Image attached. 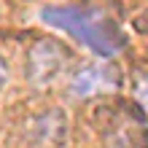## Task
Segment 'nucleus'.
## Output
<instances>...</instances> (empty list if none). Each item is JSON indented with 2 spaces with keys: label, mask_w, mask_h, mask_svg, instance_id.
<instances>
[{
  "label": "nucleus",
  "mask_w": 148,
  "mask_h": 148,
  "mask_svg": "<svg viewBox=\"0 0 148 148\" xmlns=\"http://www.w3.org/2000/svg\"><path fill=\"white\" fill-rule=\"evenodd\" d=\"M40 19L51 27L73 35L86 49L100 57H113L127 46V38L116 19L102 14L100 8H78V5H46Z\"/></svg>",
  "instance_id": "obj_1"
},
{
  "label": "nucleus",
  "mask_w": 148,
  "mask_h": 148,
  "mask_svg": "<svg viewBox=\"0 0 148 148\" xmlns=\"http://www.w3.org/2000/svg\"><path fill=\"white\" fill-rule=\"evenodd\" d=\"M65 62H67V51L57 40L43 38L32 43L27 51V81L32 86H46L49 81H54L59 75Z\"/></svg>",
  "instance_id": "obj_2"
},
{
  "label": "nucleus",
  "mask_w": 148,
  "mask_h": 148,
  "mask_svg": "<svg viewBox=\"0 0 148 148\" xmlns=\"http://www.w3.org/2000/svg\"><path fill=\"white\" fill-rule=\"evenodd\" d=\"M119 84L121 78L113 65H89V67H81L70 78V94L84 100V97H94V94L116 92Z\"/></svg>",
  "instance_id": "obj_3"
},
{
  "label": "nucleus",
  "mask_w": 148,
  "mask_h": 148,
  "mask_svg": "<svg viewBox=\"0 0 148 148\" xmlns=\"http://www.w3.org/2000/svg\"><path fill=\"white\" fill-rule=\"evenodd\" d=\"M67 137V116L62 110H46L30 127V148H62Z\"/></svg>",
  "instance_id": "obj_4"
},
{
  "label": "nucleus",
  "mask_w": 148,
  "mask_h": 148,
  "mask_svg": "<svg viewBox=\"0 0 148 148\" xmlns=\"http://www.w3.org/2000/svg\"><path fill=\"white\" fill-rule=\"evenodd\" d=\"M132 94H135V102L145 116H148V73L135 75V86H132Z\"/></svg>",
  "instance_id": "obj_5"
},
{
  "label": "nucleus",
  "mask_w": 148,
  "mask_h": 148,
  "mask_svg": "<svg viewBox=\"0 0 148 148\" xmlns=\"http://www.w3.org/2000/svg\"><path fill=\"white\" fill-rule=\"evenodd\" d=\"M5 78H8V70H5L3 59H0V92H3V86H5Z\"/></svg>",
  "instance_id": "obj_6"
}]
</instances>
